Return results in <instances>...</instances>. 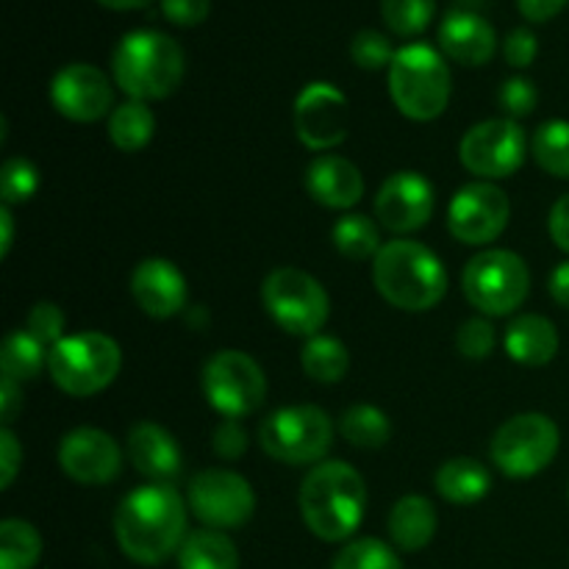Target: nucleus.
<instances>
[{"label": "nucleus", "mask_w": 569, "mask_h": 569, "mask_svg": "<svg viewBox=\"0 0 569 569\" xmlns=\"http://www.w3.org/2000/svg\"><path fill=\"white\" fill-rule=\"evenodd\" d=\"M122 553L144 567L161 565L187 539V506L172 483H144L122 498L114 515Z\"/></svg>", "instance_id": "1"}, {"label": "nucleus", "mask_w": 569, "mask_h": 569, "mask_svg": "<svg viewBox=\"0 0 569 569\" xmlns=\"http://www.w3.org/2000/svg\"><path fill=\"white\" fill-rule=\"evenodd\" d=\"M365 478L348 461H322L300 487V515L306 528L322 542H342L353 537L365 520Z\"/></svg>", "instance_id": "2"}, {"label": "nucleus", "mask_w": 569, "mask_h": 569, "mask_svg": "<svg viewBox=\"0 0 569 569\" xmlns=\"http://www.w3.org/2000/svg\"><path fill=\"white\" fill-rule=\"evenodd\" d=\"M372 283L395 309L428 311L448 292V272L431 248L395 239L372 259Z\"/></svg>", "instance_id": "3"}, {"label": "nucleus", "mask_w": 569, "mask_h": 569, "mask_svg": "<svg viewBox=\"0 0 569 569\" xmlns=\"http://www.w3.org/2000/svg\"><path fill=\"white\" fill-rule=\"evenodd\" d=\"M183 50L161 31H133L111 53L114 83L131 100L170 98L183 78Z\"/></svg>", "instance_id": "4"}, {"label": "nucleus", "mask_w": 569, "mask_h": 569, "mask_svg": "<svg viewBox=\"0 0 569 569\" xmlns=\"http://www.w3.org/2000/svg\"><path fill=\"white\" fill-rule=\"evenodd\" d=\"M389 92L409 120H437L450 103V70L431 44H406L389 67Z\"/></svg>", "instance_id": "5"}, {"label": "nucleus", "mask_w": 569, "mask_h": 569, "mask_svg": "<svg viewBox=\"0 0 569 569\" xmlns=\"http://www.w3.org/2000/svg\"><path fill=\"white\" fill-rule=\"evenodd\" d=\"M122 367L120 345L100 331L64 337L48 350V372L61 392L89 398L109 387Z\"/></svg>", "instance_id": "6"}, {"label": "nucleus", "mask_w": 569, "mask_h": 569, "mask_svg": "<svg viewBox=\"0 0 569 569\" xmlns=\"http://www.w3.org/2000/svg\"><path fill=\"white\" fill-rule=\"evenodd\" d=\"M267 315L292 337H317L331 315V300L322 283L298 267H278L261 283Z\"/></svg>", "instance_id": "7"}, {"label": "nucleus", "mask_w": 569, "mask_h": 569, "mask_svg": "<svg viewBox=\"0 0 569 569\" xmlns=\"http://www.w3.org/2000/svg\"><path fill=\"white\" fill-rule=\"evenodd\" d=\"M465 298L489 317H503L520 309L531 292L528 264L511 250H483L472 256L461 276Z\"/></svg>", "instance_id": "8"}, {"label": "nucleus", "mask_w": 569, "mask_h": 569, "mask_svg": "<svg viewBox=\"0 0 569 569\" xmlns=\"http://www.w3.org/2000/svg\"><path fill=\"white\" fill-rule=\"evenodd\" d=\"M259 442L281 465H315L333 442V422L320 406H287L261 422Z\"/></svg>", "instance_id": "9"}, {"label": "nucleus", "mask_w": 569, "mask_h": 569, "mask_svg": "<svg viewBox=\"0 0 569 569\" xmlns=\"http://www.w3.org/2000/svg\"><path fill=\"white\" fill-rule=\"evenodd\" d=\"M559 445V426L548 415L528 411L498 428L492 439V461L503 476L531 478L553 465Z\"/></svg>", "instance_id": "10"}, {"label": "nucleus", "mask_w": 569, "mask_h": 569, "mask_svg": "<svg viewBox=\"0 0 569 569\" xmlns=\"http://www.w3.org/2000/svg\"><path fill=\"white\" fill-rule=\"evenodd\" d=\"M203 392L211 409L226 420L248 417L264 403L267 378L253 356L242 350H220L203 367Z\"/></svg>", "instance_id": "11"}, {"label": "nucleus", "mask_w": 569, "mask_h": 569, "mask_svg": "<svg viewBox=\"0 0 569 569\" xmlns=\"http://www.w3.org/2000/svg\"><path fill=\"white\" fill-rule=\"evenodd\" d=\"M528 153V137L515 120H483L465 133L459 144V159L472 176L483 181H500L515 176Z\"/></svg>", "instance_id": "12"}, {"label": "nucleus", "mask_w": 569, "mask_h": 569, "mask_svg": "<svg viewBox=\"0 0 569 569\" xmlns=\"http://www.w3.org/2000/svg\"><path fill=\"white\" fill-rule=\"evenodd\" d=\"M187 500L192 515L214 531L244 526L256 511V495L248 478L220 467L198 472L189 483Z\"/></svg>", "instance_id": "13"}, {"label": "nucleus", "mask_w": 569, "mask_h": 569, "mask_svg": "<svg viewBox=\"0 0 569 569\" xmlns=\"http://www.w3.org/2000/svg\"><path fill=\"white\" fill-rule=\"evenodd\" d=\"M511 217L509 194L489 181H476L453 194L448 209V228L459 242L489 244L506 231Z\"/></svg>", "instance_id": "14"}, {"label": "nucleus", "mask_w": 569, "mask_h": 569, "mask_svg": "<svg viewBox=\"0 0 569 569\" xmlns=\"http://www.w3.org/2000/svg\"><path fill=\"white\" fill-rule=\"evenodd\" d=\"M348 98L333 83L315 81L295 100V133L309 150H331L348 137Z\"/></svg>", "instance_id": "15"}, {"label": "nucleus", "mask_w": 569, "mask_h": 569, "mask_svg": "<svg viewBox=\"0 0 569 569\" xmlns=\"http://www.w3.org/2000/svg\"><path fill=\"white\" fill-rule=\"evenodd\" d=\"M59 467L83 487H103L122 470V450L100 428H76L59 445Z\"/></svg>", "instance_id": "16"}, {"label": "nucleus", "mask_w": 569, "mask_h": 569, "mask_svg": "<svg viewBox=\"0 0 569 569\" xmlns=\"http://www.w3.org/2000/svg\"><path fill=\"white\" fill-rule=\"evenodd\" d=\"M433 187L420 172H395L381 183L376 198V214L387 231L411 233L428 226L433 214Z\"/></svg>", "instance_id": "17"}, {"label": "nucleus", "mask_w": 569, "mask_h": 569, "mask_svg": "<svg viewBox=\"0 0 569 569\" xmlns=\"http://www.w3.org/2000/svg\"><path fill=\"white\" fill-rule=\"evenodd\" d=\"M50 100L56 111L67 120L76 122H94L109 114L111 100V81L106 72H100L92 64H70L56 72L50 83Z\"/></svg>", "instance_id": "18"}, {"label": "nucleus", "mask_w": 569, "mask_h": 569, "mask_svg": "<svg viewBox=\"0 0 569 569\" xmlns=\"http://www.w3.org/2000/svg\"><path fill=\"white\" fill-rule=\"evenodd\" d=\"M131 295L144 315L167 320L187 306V278L172 261L144 259L131 272Z\"/></svg>", "instance_id": "19"}, {"label": "nucleus", "mask_w": 569, "mask_h": 569, "mask_svg": "<svg viewBox=\"0 0 569 569\" xmlns=\"http://www.w3.org/2000/svg\"><path fill=\"white\" fill-rule=\"evenodd\" d=\"M306 189L326 209L345 211L365 198V178L345 156L322 153L306 167Z\"/></svg>", "instance_id": "20"}, {"label": "nucleus", "mask_w": 569, "mask_h": 569, "mask_svg": "<svg viewBox=\"0 0 569 569\" xmlns=\"http://www.w3.org/2000/svg\"><path fill=\"white\" fill-rule=\"evenodd\" d=\"M439 44L445 56L465 67H481L495 56V28L476 11L456 9L439 26Z\"/></svg>", "instance_id": "21"}, {"label": "nucleus", "mask_w": 569, "mask_h": 569, "mask_svg": "<svg viewBox=\"0 0 569 569\" xmlns=\"http://www.w3.org/2000/svg\"><path fill=\"white\" fill-rule=\"evenodd\" d=\"M128 459L144 478L170 483L181 472V448L167 428L156 422H137L128 431Z\"/></svg>", "instance_id": "22"}, {"label": "nucleus", "mask_w": 569, "mask_h": 569, "mask_svg": "<svg viewBox=\"0 0 569 569\" xmlns=\"http://www.w3.org/2000/svg\"><path fill=\"white\" fill-rule=\"evenodd\" d=\"M506 353L526 367H545L559 353V331L542 315H522L506 328Z\"/></svg>", "instance_id": "23"}, {"label": "nucleus", "mask_w": 569, "mask_h": 569, "mask_svg": "<svg viewBox=\"0 0 569 569\" xmlns=\"http://www.w3.org/2000/svg\"><path fill=\"white\" fill-rule=\"evenodd\" d=\"M437 509L422 495H406L389 511V537L406 553L428 548L437 533Z\"/></svg>", "instance_id": "24"}, {"label": "nucleus", "mask_w": 569, "mask_h": 569, "mask_svg": "<svg viewBox=\"0 0 569 569\" xmlns=\"http://www.w3.org/2000/svg\"><path fill=\"white\" fill-rule=\"evenodd\" d=\"M433 483H437V492L448 503L470 506L478 503L492 489V476H489V470L478 459L461 456V459L445 461L437 470V481Z\"/></svg>", "instance_id": "25"}, {"label": "nucleus", "mask_w": 569, "mask_h": 569, "mask_svg": "<svg viewBox=\"0 0 569 569\" xmlns=\"http://www.w3.org/2000/svg\"><path fill=\"white\" fill-rule=\"evenodd\" d=\"M181 569H239V550L222 531L206 528L183 539L178 550Z\"/></svg>", "instance_id": "26"}, {"label": "nucleus", "mask_w": 569, "mask_h": 569, "mask_svg": "<svg viewBox=\"0 0 569 569\" xmlns=\"http://www.w3.org/2000/svg\"><path fill=\"white\" fill-rule=\"evenodd\" d=\"M156 117L142 100H128L117 106L109 117V139L122 153H137L153 139Z\"/></svg>", "instance_id": "27"}, {"label": "nucleus", "mask_w": 569, "mask_h": 569, "mask_svg": "<svg viewBox=\"0 0 569 569\" xmlns=\"http://www.w3.org/2000/svg\"><path fill=\"white\" fill-rule=\"evenodd\" d=\"M339 433L345 437V442H350L353 448L361 450H378L389 442L392 437V422L376 406H350L342 417H339Z\"/></svg>", "instance_id": "28"}, {"label": "nucleus", "mask_w": 569, "mask_h": 569, "mask_svg": "<svg viewBox=\"0 0 569 569\" xmlns=\"http://www.w3.org/2000/svg\"><path fill=\"white\" fill-rule=\"evenodd\" d=\"M300 365L311 381L320 383H339L350 370V353L339 339L333 337H311L303 345L300 353Z\"/></svg>", "instance_id": "29"}, {"label": "nucleus", "mask_w": 569, "mask_h": 569, "mask_svg": "<svg viewBox=\"0 0 569 569\" xmlns=\"http://www.w3.org/2000/svg\"><path fill=\"white\" fill-rule=\"evenodd\" d=\"M48 367V353L44 345L37 342L28 331H11L3 339V350H0V370L6 378L17 383L33 381Z\"/></svg>", "instance_id": "30"}, {"label": "nucleus", "mask_w": 569, "mask_h": 569, "mask_svg": "<svg viewBox=\"0 0 569 569\" xmlns=\"http://www.w3.org/2000/svg\"><path fill=\"white\" fill-rule=\"evenodd\" d=\"M333 244H337L339 253L345 259L353 261H367L376 259L381 244V233H378V226L365 214H345L339 217L337 226L331 231Z\"/></svg>", "instance_id": "31"}, {"label": "nucleus", "mask_w": 569, "mask_h": 569, "mask_svg": "<svg viewBox=\"0 0 569 569\" xmlns=\"http://www.w3.org/2000/svg\"><path fill=\"white\" fill-rule=\"evenodd\" d=\"M42 556V537L26 520H3L0 526V569H33Z\"/></svg>", "instance_id": "32"}, {"label": "nucleus", "mask_w": 569, "mask_h": 569, "mask_svg": "<svg viewBox=\"0 0 569 569\" xmlns=\"http://www.w3.org/2000/svg\"><path fill=\"white\" fill-rule=\"evenodd\" d=\"M533 159L548 176L569 178V122L550 120L542 122L533 133Z\"/></svg>", "instance_id": "33"}, {"label": "nucleus", "mask_w": 569, "mask_h": 569, "mask_svg": "<svg viewBox=\"0 0 569 569\" xmlns=\"http://www.w3.org/2000/svg\"><path fill=\"white\" fill-rule=\"evenodd\" d=\"M437 11V0H381V14L389 31L417 37L426 31Z\"/></svg>", "instance_id": "34"}, {"label": "nucleus", "mask_w": 569, "mask_h": 569, "mask_svg": "<svg viewBox=\"0 0 569 569\" xmlns=\"http://www.w3.org/2000/svg\"><path fill=\"white\" fill-rule=\"evenodd\" d=\"M331 569H403V565L387 542L367 537L342 548Z\"/></svg>", "instance_id": "35"}, {"label": "nucleus", "mask_w": 569, "mask_h": 569, "mask_svg": "<svg viewBox=\"0 0 569 569\" xmlns=\"http://www.w3.org/2000/svg\"><path fill=\"white\" fill-rule=\"evenodd\" d=\"M39 189V170L22 156H14L0 170V198L6 209L31 200Z\"/></svg>", "instance_id": "36"}, {"label": "nucleus", "mask_w": 569, "mask_h": 569, "mask_svg": "<svg viewBox=\"0 0 569 569\" xmlns=\"http://www.w3.org/2000/svg\"><path fill=\"white\" fill-rule=\"evenodd\" d=\"M398 50H392V42H389L383 33L372 31V28H365L353 37L350 42V59L361 67V70H381V67H392V59Z\"/></svg>", "instance_id": "37"}, {"label": "nucleus", "mask_w": 569, "mask_h": 569, "mask_svg": "<svg viewBox=\"0 0 569 569\" xmlns=\"http://www.w3.org/2000/svg\"><path fill=\"white\" fill-rule=\"evenodd\" d=\"M64 311L56 303H37L28 311L26 331L44 348H56L64 339Z\"/></svg>", "instance_id": "38"}, {"label": "nucleus", "mask_w": 569, "mask_h": 569, "mask_svg": "<svg viewBox=\"0 0 569 569\" xmlns=\"http://www.w3.org/2000/svg\"><path fill=\"white\" fill-rule=\"evenodd\" d=\"M456 348H459V353L465 356V359H472V361H481L487 359V356H492L495 350L492 322L481 320V317L461 322L459 333H456Z\"/></svg>", "instance_id": "39"}, {"label": "nucleus", "mask_w": 569, "mask_h": 569, "mask_svg": "<svg viewBox=\"0 0 569 569\" xmlns=\"http://www.w3.org/2000/svg\"><path fill=\"white\" fill-rule=\"evenodd\" d=\"M537 87H533L528 78H509V81L500 87V94H498V103L500 109H503V114L509 117V120H520V117H528L533 109H537Z\"/></svg>", "instance_id": "40"}, {"label": "nucleus", "mask_w": 569, "mask_h": 569, "mask_svg": "<svg viewBox=\"0 0 569 569\" xmlns=\"http://www.w3.org/2000/svg\"><path fill=\"white\" fill-rule=\"evenodd\" d=\"M248 450V431L239 420H222L214 428V453L220 459L237 461Z\"/></svg>", "instance_id": "41"}, {"label": "nucleus", "mask_w": 569, "mask_h": 569, "mask_svg": "<svg viewBox=\"0 0 569 569\" xmlns=\"http://www.w3.org/2000/svg\"><path fill=\"white\" fill-rule=\"evenodd\" d=\"M537 53H539V42L528 28H515V31L506 37L503 56L511 67H517V70L531 67L533 59H537Z\"/></svg>", "instance_id": "42"}, {"label": "nucleus", "mask_w": 569, "mask_h": 569, "mask_svg": "<svg viewBox=\"0 0 569 569\" xmlns=\"http://www.w3.org/2000/svg\"><path fill=\"white\" fill-rule=\"evenodd\" d=\"M211 0H161V11L172 26L192 28L209 17Z\"/></svg>", "instance_id": "43"}, {"label": "nucleus", "mask_w": 569, "mask_h": 569, "mask_svg": "<svg viewBox=\"0 0 569 569\" xmlns=\"http://www.w3.org/2000/svg\"><path fill=\"white\" fill-rule=\"evenodd\" d=\"M22 465V448L9 428L0 431V489H9L14 483L17 470Z\"/></svg>", "instance_id": "44"}, {"label": "nucleus", "mask_w": 569, "mask_h": 569, "mask_svg": "<svg viewBox=\"0 0 569 569\" xmlns=\"http://www.w3.org/2000/svg\"><path fill=\"white\" fill-rule=\"evenodd\" d=\"M20 411H22L20 383L3 376V383H0V420H3V426L9 428L11 422L17 420V415H20Z\"/></svg>", "instance_id": "45"}, {"label": "nucleus", "mask_w": 569, "mask_h": 569, "mask_svg": "<svg viewBox=\"0 0 569 569\" xmlns=\"http://www.w3.org/2000/svg\"><path fill=\"white\" fill-rule=\"evenodd\" d=\"M550 237L559 244L565 253H569V194L561 200H556V206L550 209Z\"/></svg>", "instance_id": "46"}, {"label": "nucleus", "mask_w": 569, "mask_h": 569, "mask_svg": "<svg viewBox=\"0 0 569 569\" xmlns=\"http://www.w3.org/2000/svg\"><path fill=\"white\" fill-rule=\"evenodd\" d=\"M569 3V0H517L522 17L531 22H548L559 14L561 9Z\"/></svg>", "instance_id": "47"}, {"label": "nucleus", "mask_w": 569, "mask_h": 569, "mask_svg": "<svg viewBox=\"0 0 569 569\" xmlns=\"http://www.w3.org/2000/svg\"><path fill=\"white\" fill-rule=\"evenodd\" d=\"M550 298L559 306L569 309V261H561L553 272H550Z\"/></svg>", "instance_id": "48"}, {"label": "nucleus", "mask_w": 569, "mask_h": 569, "mask_svg": "<svg viewBox=\"0 0 569 569\" xmlns=\"http://www.w3.org/2000/svg\"><path fill=\"white\" fill-rule=\"evenodd\" d=\"M0 228H3V237H0V256H9V250H11V242H14V217H11V211L6 209H0Z\"/></svg>", "instance_id": "49"}, {"label": "nucleus", "mask_w": 569, "mask_h": 569, "mask_svg": "<svg viewBox=\"0 0 569 569\" xmlns=\"http://www.w3.org/2000/svg\"><path fill=\"white\" fill-rule=\"evenodd\" d=\"M98 3L111 11H133V9H144V6H150L153 0H98Z\"/></svg>", "instance_id": "50"}]
</instances>
